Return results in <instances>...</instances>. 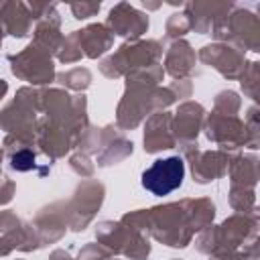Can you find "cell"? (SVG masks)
I'll list each match as a JSON object with an SVG mask.
<instances>
[{"instance_id": "1", "label": "cell", "mask_w": 260, "mask_h": 260, "mask_svg": "<svg viewBox=\"0 0 260 260\" xmlns=\"http://www.w3.org/2000/svg\"><path fill=\"white\" fill-rule=\"evenodd\" d=\"M185 177V162L181 156H167L154 160L142 173V187L152 195H169L171 191L179 189Z\"/></svg>"}, {"instance_id": "2", "label": "cell", "mask_w": 260, "mask_h": 260, "mask_svg": "<svg viewBox=\"0 0 260 260\" xmlns=\"http://www.w3.org/2000/svg\"><path fill=\"white\" fill-rule=\"evenodd\" d=\"M12 167L18 171H26L32 167V154L30 152H18L12 156Z\"/></svg>"}]
</instances>
